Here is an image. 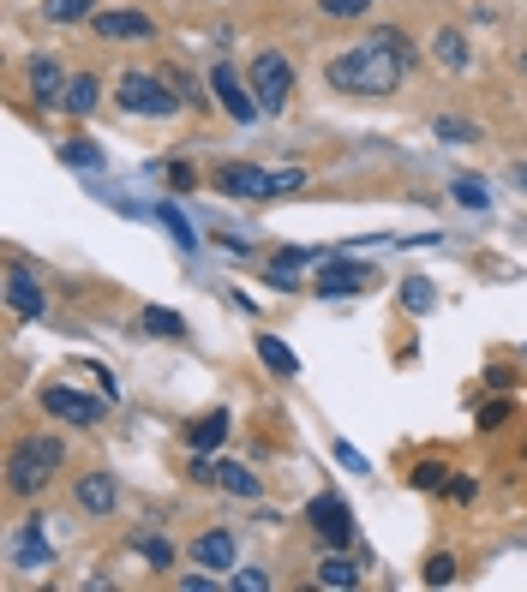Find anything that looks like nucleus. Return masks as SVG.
<instances>
[{
    "instance_id": "obj_36",
    "label": "nucleus",
    "mask_w": 527,
    "mask_h": 592,
    "mask_svg": "<svg viewBox=\"0 0 527 592\" xmlns=\"http://www.w3.org/2000/svg\"><path fill=\"white\" fill-rule=\"evenodd\" d=\"M444 491H450V502H474V497H479V485L467 479V472H456V479H450Z\"/></svg>"
},
{
    "instance_id": "obj_14",
    "label": "nucleus",
    "mask_w": 527,
    "mask_h": 592,
    "mask_svg": "<svg viewBox=\"0 0 527 592\" xmlns=\"http://www.w3.org/2000/svg\"><path fill=\"white\" fill-rule=\"evenodd\" d=\"M7 312L12 318H42L49 312V288H42L24 263H12V276H7Z\"/></svg>"
},
{
    "instance_id": "obj_34",
    "label": "nucleus",
    "mask_w": 527,
    "mask_h": 592,
    "mask_svg": "<svg viewBox=\"0 0 527 592\" xmlns=\"http://www.w3.org/2000/svg\"><path fill=\"white\" fill-rule=\"evenodd\" d=\"M156 216H163V221H168V228H174V240H180L186 251H193V246H198V233H193V221H186L180 210H174V204H163V210H156Z\"/></svg>"
},
{
    "instance_id": "obj_40",
    "label": "nucleus",
    "mask_w": 527,
    "mask_h": 592,
    "mask_svg": "<svg viewBox=\"0 0 527 592\" xmlns=\"http://www.w3.org/2000/svg\"><path fill=\"white\" fill-rule=\"evenodd\" d=\"M516 186H527V168H516Z\"/></svg>"
},
{
    "instance_id": "obj_25",
    "label": "nucleus",
    "mask_w": 527,
    "mask_h": 592,
    "mask_svg": "<svg viewBox=\"0 0 527 592\" xmlns=\"http://www.w3.org/2000/svg\"><path fill=\"white\" fill-rule=\"evenodd\" d=\"M258 360L270 365L276 377H300V360H294V353H288L282 342H276V335H264V330H258Z\"/></svg>"
},
{
    "instance_id": "obj_3",
    "label": "nucleus",
    "mask_w": 527,
    "mask_h": 592,
    "mask_svg": "<svg viewBox=\"0 0 527 592\" xmlns=\"http://www.w3.org/2000/svg\"><path fill=\"white\" fill-rule=\"evenodd\" d=\"M114 102H121V114H138V121H168V114H180L186 96L168 84V72L156 79V72L126 66L121 79H114Z\"/></svg>"
},
{
    "instance_id": "obj_15",
    "label": "nucleus",
    "mask_w": 527,
    "mask_h": 592,
    "mask_svg": "<svg viewBox=\"0 0 527 592\" xmlns=\"http://www.w3.org/2000/svg\"><path fill=\"white\" fill-rule=\"evenodd\" d=\"M31 96L42 102V108H61V102H66V72H61L54 54H37V61H31Z\"/></svg>"
},
{
    "instance_id": "obj_39",
    "label": "nucleus",
    "mask_w": 527,
    "mask_h": 592,
    "mask_svg": "<svg viewBox=\"0 0 527 592\" xmlns=\"http://www.w3.org/2000/svg\"><path fill=\"white\" fill-rule=\"evenodd\" d=\"M216 574H180V592H210Z\"/></svg>"
},
{
    "instance_id": "obj_7",
    "label": "nucleus",
    "mask_w": 527,
    "mask_h": 592,
    "mask_svg": "<svg viewBox=\"0 0 527 592\" xmlns=\"http://www.w3.org/2000/svg\"><path fill=\"white\" fill-rule=\"evenodd\" d=\"M210 91H216V108L228 114V121H240V126H252L258 121V96H252V84H246V72H234V61H216L210 66Z\"/></svg>"
},
{
    "instance_id": "obj_32",
    "label": "nucleus",
    "mask_w": 527,
    "mask_h": 592,
    "mask_svg": "<svg viewBox=\"0 0 527 592\" xmlns=\"http://www.w3.org/2000/svg\"><path fill=\"white\" fill-rule=\"evenodd\" d=\"M318 12H324V19H365L372 0H318Z\"/></svg>"
},
{
    "instance_id": "obj_37",
    "label": "nucleus",
    "mask_w": 527,
    "mask_h": 592,
    "mask_svg": "<svg viewBox=\"0 0 527 592\" xmlns=\"http://www.w3.org/2000/svg\"><path fill=\"white\" fill-rule=\"evenodd\" d=\"M509 413H516L509 402H492L486 413H479V425H486V432H497V425H509Z\"/></svg>"
},
{
    "instance_id": "obj_23",
    "label": "nucleus",
    "mask_w": 527,
    "mask_h": 592,
    "mask_svg": "<svg viewBox=\"0 0 527 592\" xmlns=\"http://www.w3.org/2000/svg\"><path fill=\"white\" fill-rule=\"evenodd\" d=\"M450 198H456L462 210H492V186L479 180V174H456V180H450Z\"/></svg>"
},
{
    "instance_id": "obj_30",
    "label": "nucleus",
    "mask_w": 527,
    "mask_h": 592,
    "mask_svg": "<svg viewBox=\"0 0 527 592\" xmlns=\"http://www.w3.org/2000/svg\"><path fill=\"white\" fill-rule=\"evenodd\" d=\"M420 574H426V586H450L462 574V562L450 557V551H437V557H426V569H420Z\"/></svg>"
},
{
    "instance_id": "obj_6",
    "label": "nucleus",
    "mask_w": 527,
    "mask_h": 592,
    "mask_svg": "<svg viewBox=\"0 0 527 592\" xmlns=\"http://www.w3.org/2000/svg\"><path fill=\"white\" fill-rule=\"evenodd\" d=\"M306 527H312V539L324 544V551H348V544H354V509L330 491L306 502Z\"/></svg>"
},
{
    "instance_id": "obj_24",
    "label": "nucleus",
    "mask_w": 527,
    "mask_h": 592,
    "mask_svg": "<svg viewBox=\"0 0 527 592\" xmlns=\"http://www.w3.org/2000/svg\"><path fill=\"white\" fill-rule=\"evenodd\" d=\"M42 19L49 24H91L96 0H42Z\"/></svg>"
},
{
    "instance_id": "obj_21",
    "label": "nucleus",
    "mask_w": 527,
    "mask_h": 592,
    "mask_svg": "<svg viewBox=\"0 0 527 592\" xmlns=\"http://www.w3.org/2000/svg\"><path fill=\"white\" fill-rule=\"evenodd\" d=\"M138 330L156 335V342H180V335H186V318L168 312V305H144V312H138Z\"/></svg>"
},
{
    "instance_id": "obj_1",
    "label": "nucleus",
    "mask_w": 527,
    "mask_h": 592,
    "mask_svg": "<svg viewBox=\"0 0 527 592\" xmlns=\"http://www.w3.org/2000/svg\"><path fill=\"white\" fill-rule=\"evenodd\" d=\"M407 79V61L402 54H390L378 37H360L354 49L330 54L324 61V84L342 96H395Z\"/></svg>"
},
{
    "instance_id": "obj_27",
    "label": "nucleus",
    "mask_w": 527,
    "mask_h": 592,
    "mask_svg": "<svg viewBox=\"0 0 527 592\" xmlns=\"http://www.w3.org/2000/svg\"><path fill=\"white\" fill-rule=\"evenodd\" d=\"M432 132H437L444 144H479V126H474V121H462V114H437Z\"/></svg>"
},
{
    "instance_id": "obj_13",
    "label": "nucleus",
    "mask_w": 527,
    "mask_h": 592,
    "mask_svg": "<svg viewBox=\"0 0 527 592\" xmlns=\"http://www.w3.org/2000/svg\"><path fill=\"white\" fill-rule=\"evenodd\" d=\"M216 186L228 191V198H282V180L276 174H264V168H252V162H228L223 174H216Z\"/></svg>"
},
{
    "instance_id": "obj_35",
    "label": "nucleus",
    "mask_w": 527,
    "mask_h": 592,
    "mask_svg": "<svg viewBox=\"0 0 527 592\" xmlns=\"http://www.w3.org/2000/svg\"><path fill=\"white\" fill-rule=\"evenodd\" d=\"M168 186H174V191H193V186H198L193 162H168Z\"/></svg>"
},
{
    "instance_id": "obj_29",
    "label": "nucleus",
    "mask_w": 527,
    "mask_h": 592,
    "mask_svg": "<svg viewBox=\"0 0 527 592\" xmlns=\"http://www.w3.org/2000/svg\"><path fill=\"white\" fill-rule=\"evenodd\" d=\"M372 37H378V42H384V49H390V54H402V61H407V66H414V61H420L414 37H407V31H395V24H378V31H372Z\"/></svg>"
},
{
    "instance_id": "obj_18",
    "label": "nucleus",
    "mask_w": 527,
    "mask_h": 592,
    "mask_svg": "<svg viewBox=\"0 0 527 592\" xmlns=\"http://www.w3.org/2000/svg\"><path fill=\"white\" fill-rule=\"evenodd\" d=\"M228 413L223 407H216V413H204V419H193V432H186V449H193V455H216V449H223V443H228Z\"/></svg>"
},
{
    "instance_id": "obj_9",
    "label": "nucleus",
    "mask_w": 527,
    "mask_h": 592,
    "mask_svg": "<svg viewBox=\"0 0 527 592\" xmlns=\"http://www.w3.org/2000/svg\"><path fill=\"white\" fill-rule=\"evenodd\" d=\"M72 502H79V515H91V521H108L114 509H121V479H114L108 467H91L72 479Z\"/></svg>"
},
{
    "instance_id": "obj_17",
    "label": "nucleus",
    "mask_w": 527,
    "mask_h": 592,
    "mask_svg": "<svg viewBox=\"0 0 527 592\" xmlns=\"http://www.w3.org/2000/svg\"><path fill=\"white\" fill-rule=\"evenodd\" d=\"M312 586H335V592L360 586V562L348 551H324V557H318V569H312Z\"/></svg>"
},
{
    "instance_id": "obj_8",
    "label": "nucleus",
    "mask_w": 527,
    "mask_h": 592,
    "mask_svg": "<svg viewBox=\"0 0 527 592\" xmlns=\"http://www.w3.org/2000/svg\"><path fill=\"white\" fill-rule=\"evenodd\" d=\"M193 479L198 485H216V491H228V497H246V502L264 497V479H258L252 467H240V461H210V455H193Z\"/></svg>"
},
{
    "instance_id": "obj_31",
    "label": "nucleus",
    "mask_w": 527,
    "mask_h": 592,
    "mask_svg": "<svg viewBox=\"0 0 527 592\" xmlns=\"http://www.w3.org/2000/svg\"><path fill=\"white\" fill-rule=\"evenodd\" d=\"M138 551H144V562H151V569H174V544L163 539V532H144Z\"/></svg>"
},
{
    "instance_id": "obj_22",
    "label": "nucleus",
    "mask_w": 527,
    "mask_h": 592,
    "mask_svg": "<svg viewBox=\"0 0 527 592\" xmlns=\"http://www.w3.org/2000/svg\"><path fill=\"white\" fill-rule=\"evenodd\" d=\"M395 300H402V312L407 318H426L432 305H437V288L426 276H402V288H395Z\"/></svg>"
},
{
    "instance_id": "obj_26",
    "label": "nucleus",
    "mask_w": 527,
    "mask_h": 592,
    "mask_svg": "<svg viewBox=\"0 0 527 592\" xmlns=\"http://www.w3.org/2000/svg\"><path fill=\"white\" fill-rule=\"evenodd\" d=\"M61 162H66V168H79V174H102V150H96V144H84V138H66Z\"/></svg>"
},
{
    "instance_id": "obj_12",
    "label": "nucleus",
    "mask_w": 527,
    "mask_h": 592,
    "mask_svg": "<svg viewBox=\"0 0 527 592\" xmlns=\"http://www.w3.org/2000/svg\"><path fill=\"white\" fill-rule=\"evenodd\" d=\"M186 562H193V569H234V562H240V539H234L228 527H210V532H198V539H186Z\"/></svg>"
},
{
    "instance_id": "obj_16",
    "label": "nucleus",
    "mask_w": 527,
    "mask_h": 592,
    "mask_svg": "<svg viewBox=\"0 0 527 592\" xmlns=\"http://www.w3.org/2000/svg\"><path fill=\"white\" fill-rule=\"evenodd\" d=\"M49 562H54V551L42 539V521H24L19 539H12V569H49Z\"/></svg>"
},
{
    "instance_id": "obj_38",
    "label": "nucleus",
    "mask_w": 527,
    "mask_h": 592,
    "mask_svg": "<svg viewBox=\"0 0 527 592\" xmlns=\"http://www.w3.org/2000/svg\"><path fill=\"white\" fill-rule=\"evenodd\" d=\"M335 461H342L348 472H365V455L354 449V443H335Z\"/></svg>"
},
{
    "instance_id": "obj_10",
    "label": "nucleus",
    "mask_w": 527,
    "mask_h": 592,
    "mask_svg": "<svg viewBox=\"0 0 527 592\" xmlns=\"http://www.w3.org/2000/svg\"><path fill=\"white\" fill-rule=\"evenodd\" d=\"M42 413H49V419H66V425H84V432H91V425L108 419V402H96V395H79V390H66V383H49V390H42Z\"/></svg>"
},
{
    "instance_id": "obj_19",
    "label": "nucleus",
    "mask_w": 527,
    "mask_h": 592,
    "mask_svg": "<svg viewBox=\"0 0 527 592\" xmlns=\"http://www.w3.org/2000/svg\"><path fill=\"white\" fill-rule=\"evenodd\" d=\"M96 102H102V79H96V72H79V79H66V102H61V108L72 114V121H91Z\"/></svg>"
},
{
    "instance_id": "obj_11",
    "label": "nucleus",
    "mask_w": 527,
    "mask_h": 592,
    "mask_svg": "<svg viewBox=\"0 0 527 592\" xmlns=\"http://www.w3.org/2000/svg\"><path fill=\"white\" fill-rule=\"evenodd\" d=\"M91 37L96 42H151L156 37V19L138 7H114V12H96L91 19Z\"/></svg>"
},
{
    "instance_id": "obj_20",
    "label": "nucleus",
    "mask_w": 527,
    "mask_h": 592,
    "mask_svg": "<svg viewBox=\"0 0 527 592\" xmlns=\"http://www.w3.org/2000/svg\"><path fill=\"white\" fill-rule=\"evenodd\" d=\"M432 54H437V66H444V72H467V66H474V49H467V37L456 31V24H444V31L432 37Z\"/></svg>"
},
{
    "instance_id": "obj_33",
    "label": "nucleus",
    "mask_w": 527,
    "mask_h": 592,
    "mask_svg": "<svg viewBox=\"0 0 527 592\" xmlns=\"http://www.w3.org/2000/svg\"><path fill=\"white\" fill-rule=\"evenodd\" d=\"M228 586L234 592H270V574L264 569H228Z\"/></svg>"
},
{
    "instance_id": "obj_5",
    "label": "nucleus",
    "mask_w": 527,
    "mask_h": 592,
    "mask_svg": "<svg viewBox=\"0 0 527 592\" xmlns=\"http://www.w3.org/2000/svg\"><path fill=\"white\" fill-rule=\"evenodd\" d=\"M246 84H252V96H258L264 114H282L288 102H294V61L276 54V49H264L258 61L246 66Z\"/></svg>"
},
{
    "instance_id": "obj_28",
    "label": "nucleus",
    "mask_w": 527,
    "mask_h": 592,
    "mask_svg": "<svg viewBox=\"0 0 527 592\" xmlns=\"http://www.w3.org/2000/svg\"><path fill=\"white\" fill-rule=\"evenodd\" d=\"M407 485H414V491H444V485H450V467H444V461H414Z\"/></svg>"
},
{
    "instance_id": "obj_4",
    "label": "nucleus",
    "mask_w": 527,
    "mask_h": 592,
    "mask_svg": "<svg viewBox=\"0 0 527 592\" xmlns=\"http://www.w3.org/2000/svg\"><path fill=\"white\" fill-rule=\"evenodd\" d=\"M378 276L372 263H354V258H342V251H324L318 258V270H312V293L318 300H354V293H365V288H378Z\"/></svg>"
},
{
    "instance_id": "obj_2",
    "label": "nucleus",
    "mask_w": 527,
    "mask_h": 592,
    "mask_svg": "<svg viewBox=\"0 0 527 592\" xmlns=\"http://www.w3.org/2000/svg\"><path fill=\"white\" fill-rule=\"evenodd\" d=\"M66 467V443L49 432H24L7 455V497H42L54 485V472Z\"/></svg>"
}]
</instances>
